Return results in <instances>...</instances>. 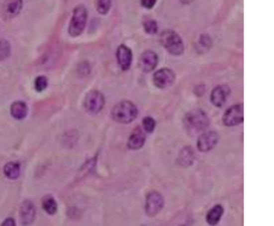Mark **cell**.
I'll return each instance as SVG.
<instances>
[{
    "label": "cell",
    "mask_w": 274,
    "mask_h": 226,
    "mask_svg": "<svg viewBox=\"0 0 274 226\" xmlns=\"http://www.w3.org/2000/svg\"><path fill=\"white\" fill-rule=\"evenodd\" d=\"M19 217H21V222L24 226L30 225L35 219V207H34L33 202L29 200L25 201L21 205V211H19Z\"/></svg>",
    "instance_id": "12"
},
{
    "label": "cell",
    "mask_w": 274,
    "mask_h": 226,
    "mask_svg": "<svg viewBox=\"0 0 274 226\" xmlns=\"http://www.w3.org/2000/svg\"><path fill=\"white\" fill-rule=\"evenodd\" d=\"M196 47H197V51H198L199 53H203V52H205V51H208L211 47L210 36H209L208 34H202V35L199 36L198 41H197Z\"/></svg>",
    "instance_id": "21"
},
{
    "label": "cell",
    "mask_w": 274,
    "mask_h": 226,
    "mask_svg": "<svg viewBox=\"0 0 274 226\" xmlns=\"http://www.w3.org/2000/svg\"><path fill=\"white\" fill-rule=\"evenodd\" d=\"M144 30L148 34H156L158 30V24L154 19H149L144 23Z\"/></svg>",
    "instance_id": "25"
},
{
    "label": "cell",
    "mask_w": 274,
    "mask_h": 226,
    "mask_svg": "<svg viewBox=\"0 0 274 226\" xmlns=\"http://www.w3.org/2000/svg\"><path fill=\"white\" fill-rule=\"evenodd\" d=\"M222 216H224V207L221 205H215L210 211L207 213L205 220H207L208 225L215 226L220 223Z\"/></svg>",
    "instance_id": "16"
},
{
    "label": "cell",
    "mask_w": 274,
    "mask_h": 226,
    "mask_svg": "<svg viewBox=\"0 0 274 226\" xmlns=\"http://www.w3.org/2000/svg\"><path fill=\"white\" fill-rule=\"evenodd\" d=\"M165 207V199L157 191H151L146 195L145 201V213L149 217H155Z\"/></svg>",
    "instance_id": "5"
},
{
    "label": "cell",
    "mask_w": 274,
    "mask_h": 226,
    "mask_svg": "<svg viewBox=\"0 0 274 226\" xmlns=\"http://www.w3.org/2000/svg\"><path fill=\"white\" fill-rule=\"evenodd\" d=\"M5 177L11 180H15L21 174V165L18 162H8L4 167Z\"/></svg>",
    "instance_id": "19"
},
{
    "label": "cell",
    "mask_w": 274,
    "mask_h": 226,
    "mask_svg": "<svg viewBox=\"0 0 274 226\" xmlns=\"http://www.w3.org/2000/svg\"><path fill=\"white\" fill-rule=\"evenodd\" d=\"M111 116L118 123H129L138 116V108L129 101L118 102L111 110Z\"/></svg>",
    "instance_id": "2"
},
{
    "label": "cell",
    "mask_w": 274,
    "mask_h": 226,
    "mask_svg": "<svg viewBox=\"0 0 274 226\" xmlns=\"http://www.w3.org/2000/svg\"><path fill=\"white\" fill-rule=\"evenodd\" d=\"M179 1L182 2V4H183V5H190V4H192V2L194 1V0H179Z\"/></svg>",
    "instance_id": "29"
},
{
    "label": "cell",
    "mask_w": 274,
    "mask_h": 226,
    "mask_svg": "<svg viewBox=\"0 0 274 226\" xmlns=\"http://www.w3.org/2000/svg\"><path fill=\"white\" fill-rule=\"evenodd\" d=\"M87 15H89V12H87V8L85 5H78L74 8L72 19H70L69 28H68V33H69L70 36L76 38V36L83 34L85 27H86Z\"/></svg>",
    "instance_id": "3"
},
{
    "label": "cell",
    "mask_w": 274,
    "mask_h": 226,
    "mask_svg": "<svg viewBox=\"0 0 274 226\" xmlns=\"http://www.w3.org/2000/svg\"><path fill=\"white\" fill-rule=\"evenodd\" d=\"M174 80V72L168 69V68H163V69L157 70L154 74V84L158 89H167V87H169L171 85H173Z\"/></svg>",
    "instance_id": "8"
},
{
    "label": "cell",
    "mask_w": 274,
    "mask_h": 226,
    "mask_svg": "<svg viewBox=\"0 0 274 226\" xmlns=\"http://www.w3.org/2000/svg\"><path fill=\"white\" fill-rule=\"evenodd\" d=\"M144 144H145V134H144V131L141 128H137L131 134V137H129L127 145L132 150H138V149L143 148Z\"/></svg>",
    "instance_id": "14"
},
{
    "label": "cell",
    "mask_w": 274,
    "mask_h": 226,
    "mask_svg": "<svg viewBox=\"0 0 274 226\" xmlns=\"http://www.w3.org/2000/svg\"><path fill=\"white\" fill-rule=\"evenodd\" d=\"M0 226H16V222L13 218H7L2 222V224Z\"/></svg>",
    "instance_id": "28"
},
{
    "label": "cell",
    "mask_w": 274,
    "mask_h": 226,
    "mask_svg": "<svg viewBox=\"0 0 274 226\" xmlns=\"http://www.w3.org/2000/svg\"><path fill=\"white\" fill-rule=\"evenodd\" d=\"M85 109L91 114H98L101 109H103L104 103V96L99 91H91L85 97Z\"/></svg>",
    "instance_id": "6"
},
{
    "label": "cell",
    "mask_w": 274,
    "mask_h": 226,
    "mask_svg": "<svg viewBox=\"0 0 274 226\" xmlns=\"http://www.w3.org/2000/svg\"><path fill=\"white\" fill-rule=\"evenodd\" d=\"M183 126L190 134L203 133L209 126V118L203 110H192L183 118Z\"/></svg>",
    "instance_id": "1"
},
{
    "label": "cell",
    "mask_w": 274,
    "mask_h": 226,
    "mask_svg": "<svg viewBox=\"0 0 274 226\" xmlns=\"http://www.w3.org/2000/svg\"><path fill=\"white\" fill-rule=\"evenodd\" d=\"M23 7V0H6L4 4V12L7 17H16Z\"/></svg>",
    "instance_id": "15"
},
{
    "label": "cell",
    "mask_w": 274,
    "mask_h": 226,
    "mask_svg": "<svg viewBox=\"0 0 274 226\" xmlns=\"http://www.w3.org/2000/svg\"><path fill=\"white\" fill-rule=\"evenodd\" d=\"M231 90L228 89V86L226 85H221V86H216L215 89L213 90L210 96V101L214 106L217 107V108H221L225 104V102L227 101L228 95H230Z\"/></svg>",
    "instance_id": "11"
},
{
    "label": "cell",
    "mask_w": 274,
    "mask_h": 226,
    "mask_svg": "<svg viewBox=\"0 0 274 226\" xmlns=\"http://www.w3.org/2000/svg\"><path fill=\"white\" fill-rule=\"evenodd\" d=\"M194 161V151L191 146H185L182 151H180L179 156H178V163L183 167H188L193 163Z\"/></svg>",
    "instance_id": "18"
},
{
    "label": "cell",
    "mask_w": 274,
    "mask_h": 226,
    "mask_svg": "<svg viewBox=\"0 0 274 226\" xmlns=\"http://www.w3.org/2000/svg\"><path fill=\"white\" fill-rule=\"evenodd\" d=\"M116 57L117 62L120 64L121 69L122 70H128L131 68L132 64V51L128 46L126 45H120L117 47L116 51Z\"/></svg>",
    "instance_id": "13"
},
{
    "label": "cell",
    "mask_w": 274,
    "mask_h": 226,
    "mask_svg": "<svg viewBox=\"0 0 274 226\" xmlns=\"http://www.w3.org/2000/svg\"><path fill=\"white\" fill-rule=\"evenodd\" d=\"M217 140H219V135H217L215 131L203 132V133H200V135L198 137L197 148H198L199 151L208 152L216 145Z\"/></svg>",
    "instance_id": "9"
},
{
    "label": "cell",
    "mask_w": 274,
    "mask_h": 226,
    "mask_svg": "<svg viewBox=\"0 0 274 226\" xmlns=\"http://www.w3.org/2000/svg\"><path fill=\"white\" fill-rule=\"evenodd\" d=\"M161 42L171 55L180 56L183 52V42L182 36L174 30H165L161 34Z\"/></svg>",
    "instance_id": "4"
},
{
    "label": "cell",
    "mask_w": 274,
    "mask_h": 226,
    "mask_svg": "<svg viewBox=\"0 0 274 226\" xmlns=\"http://www.w3.org/2000/svg\"><path fill=\"white\" fill-rule=\"evenodd\" d=\"M158 64V56L154 51H145L143 55L140 56L139 66L144 72H152Z\"/></svg>",
    "instance_id": "10"
},
{
    "label": "cell",
    "mask_w": 274,
    "mask_h": 226,
    "mask_svg": "<svg viewBox=\"0 0 274 226\" xmlns=\"http://www.w3.org/2000/svg\"><path fill=\"white\" fill-rule=\"evenodd\" d=\"M243 118H244L243 116V104H236V106L226 110L222 121H224L225 126L233 127L242 123Z\"/></svg>",
    "instance_id": "7"
},
{
    "label": "cell",
    "mask_w": 274,
    "mask_h": 226,
    "mask_svg": "<svg viewBox=\"0 0 274 226\" xmlns=\"http://www.w3.org/2000/svg\"><path fill=\"white\" fill-rule=\"evenodd\" d=\"M57 202H56V200L53 199L52 196L47 195V196H45L44 199H42V210L46 212L47 214L53 216V214L57 213Z\"/></svg>",
    "instance_id": "20"
},
{
    "label": "cell",
    "mask_w": 274,
    "mask_h": 226,
    "mask_svg": "<svg viewBox=\"0 0 274 226\" xmlns=\"http://www.w3.org/2000/svg\"><path fill=\"white\" fill-rule=\"evenodd\" d=\"M112 0H97V11L100 15H106L111 7Z\"/></svg>",
    "instance_id": "22"
},
{
    "label": "cell",
    "mask_w": 274,
    "mask_h": 226,
    "mask_svg": "<svg viewBox=\"0 0 274 226\" xmlns=\"http://www.w3.org/2000/svg\"><path fill=\"white\" fill-rule=\"evenodd\" d=\"M143 127H144V131H145L146 133H152L155 127H156V121L150 116L145 117L143 120Z\"/></svg>",
    "instance_id": "24"
},
{
    "label": "cell",
    "mask_w": 274,
    "mask_h": 226,
    "mask_svg": "<svg viewBox=\"0 0 274 226\" xmlns=\"http://www.w3.org/2000/svg\"><path fill=\"white\" fill-rule=\"evenodd\" d=\"M10 55V44L6 40L0 41V61L8 57Z\"/></svg>",
    "instance_id": "26"
},
{
    "label": "cell",
    "mask_w": 274,
    "mask_h": 226,
    "mask_svg": "<svg viewBox=\"0 0 274 226\" xmlns=\"http://www.w3.org/2000/svg\"><path fill=\"white\" fill-rule=\"evenodd\" d=\"M49 86V80H47L45 76H39L35 79V83H34V87H35L36 92H42L47 89Z\"/></svg>",
    "instance_id": "23"
},
{
    "label": "cell",
    "mask_w": 274,
    "mask_h": 226,
    "mask_svg": "<svg viewBox=\"0 0 274 226\" xmlns=\"http://www.w3.org/2000/svg\"><path fill=\"white\" fill-rule=\"evenodd\" d=\"M157 0H140V4L141 6H143L144 8H148V10H150V8H152L156 5Z\"/></svg>",
    "instance_id": "27"
},
{
    "label": "cell",
    "mask_w": 274,
    "mask_h": 226,
    "mask_svg": "<svg viewBox=\"0 0 274 226\" xmlns=\"http://www.w3.org/2000/svg\"><path fill=\"white\" fill-rule=\"evenodd\" d=\"M10 113L16 120H23L28 114V107L24 102L22 101H16L11 104Z\"/></svg>",
    "instance_id": "17"
}]
</instances>
